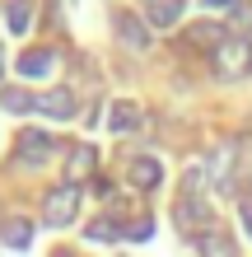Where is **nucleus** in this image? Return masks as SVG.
<instances>
[{
    "instance_id": "nucleus-18",
    "label": "nucleus",
    "mask_w": 252,
    "mask_h": 257,
    "mask_svg": "<svg viewBox=\"0 0 252 257\" xmlns=\"http://www.w3.org/2000/svg\"><path fill=\"white\" fill-rule=\"evenodd\" d=\"M0 108L5 112H28L33 108V94L28 89H0Z\"/></svg>"
},
{
    "instance_id": "nucleus-17",
    "label": "nucleus",
    "mask_w": 252,
    "mask_h": 257,
    "mask_svg": "<svg viewBox=\"0 0 252 257\" xmlns=\"http://www.w3.org/2000/svg\"><path fill=\"white\" fill-rule=\"evenodd\" d=\"M28 24H33V5L28 0H10L5 5V28L10 33H28Z\"/></svg>"
},
{
    "instance_id": "nucleus-3",
    "label": "nucleus",
    "mask_w": 252,
    "mask_h": 257,
    "mask_svg": "<svg viewBox=\"0 0 252 257\" xmlns=\"http://www.w3.org/2000/svg\"><path fill=\"white\" fill-rule=\"evenodd\" d=\"M201 169H205V183H210L219 196H233V192H238V155H233V145H219Z\"/></svg>"
},
{
    "instance_id": "nucleus-14",
    "label": "nucleus",
    "mask_w": 252,
    "mask_h": 257,
    "mask_svg": "<svg viewBox=\"0 0 252 257\" xmlns=\"http://www.w3.org/2000/svg\"><path fill=\"white\" fill-rule=\"evenodd\" d=\"M108 126H112V131H136V126H140V103L117 98L112 108H108Z\"/></svg>"
},
{
    "instance_id": "nucleus-13",
    "label": "nucleus",
    "mask_w": 252,
    "mask_h": 257,
    "mask_svg": "<svg viewBox=\"0 0 252 257\" xmlns=\"http://www.w3.org/2000/svg\"><path fill=\"white\" fill-rule=\"evenodd\" d=\"M0 243H5V248H14V252H24L28 243H33V220H28V215L5 220V224H0Z\"/></svg>"
},
{
    "instance_id": "nucleus-4",
    "label": "nucleus",
    "mask_w": 252,
    "mask_h": 257,
    "mask_svg": "<svg viewBox=\"0 0 252 257\" xmlns=\"http://www.w3.org/2000/svg\"><path fill=\"white\" fill-rule=\"evenodd\" d=\"M80 215V187H52L47 196H42V220L52 224V229H66V224H75Z\"/></svg>"
},
{
    "instance_id": "nucleus-8",
    "label": "nucleus",
    "mask_w": 252,
    "mask_h": 257,
    "mask_svg": "<svg viewBox=\"0 0 252 257\" xmlns=\"http://www.w3.org/2000/svg\"><path fill=\"white\" fill-rule=\"evenodd\" d=\"M52 150H56V136H47V131H24L19 136V164H28V169L47 164Z\"/></svg>"
},
{
    "instance_id": "nucleus-23",
    "label": "nucleus",
    "mask_w": 252,
    "mask_h": 257,
    "mask_svg": "<svg viewBox=\"0 0 252 257\" xmlns=\"http://www.w3.org/2000/svg\"><path fill=\"white\" fill-rule=\"evenodd\" d=\"M0 75H5V47H0Z\"/></svg>"
},
{
    "instance_id": "nucleus-11",
    "label": "nucleus",
    "mask_w": 252,
    "mask_h": 257,
    "mask_svg": "<svg viewBox=\"0 0 252 257\" xmlns=\"http://www.w3.org/2000/svg\"><path fill=\"white\" fill-rule=\"evenodd\" d=\"M182 10H187V0H150L145 5V24L150 28H177L182 24Z\"/></svg>"
},
{
    "instance_id": "nucleus-15",
    "label": "nucleus",
    "mask_w": 252,
    "mask_h": 257,
    "mask_svg": "<svg viewBox=\"0 0 252 257\" xmlns=\"http://www.w3.org/2000/svg\"><path fill=\"white\" fill-rule=\"evenodd\" d=\"M94 243H117V238H126V224L117 220V215H98V220H89V229H84Z\"/></svg>"
},
{
    "instance_id": "nucleus-6",
    "label": "nucleus",
    "mask_w": 252,
    "mask_h": 257,
    "mask_svg": "<svg viewBox=\"0 0 252 257\" xmlns=\"http://www.w3.org/2000/svg\"><path fill=\"white\" fill-rule=\"evenodd\" d=\"M126 178H131L136 192H154L159 183H164V164H159L154 155H136V159H126Z\"/></svg>"
},
{
    "instance_id": "nucleus-5",
    "label": "nucleus",
    "mask_w": 252,
    "mask_h": 257,
    "mask_svg": "<svg viewBox=\"0 0 252 257\" xmlns=\"http://www.w3.org/2000/svg\"><path fill=\"white\" fill-rule=\"evenodd\" d=\"M112 33H117V42L131 47V52H150V24H145L140 14L117 10V14H112Z\"/></svg>"
},
{
    "instance_id": "nucleus-16",
    "label": "nucleus",
    "mask_w": 252,
    "mask_h": 257,
    "mask_svg": "<svg viewBox=\"0 0 252 257\" xmlns=\"http://www.w3.org/2000/svg\"><path fill=\"white\" fill-rule=\"evenodd\" d=\"M52 66H56V52L52 47H33V52L19 56V75H33V80H38V75H47Z\"/></svg>"
},
{
    "instance_id": "nucleus-21",
    "label": "nucleus",
    "mask_w": 252,
    "mask_h": 257,
    "mask_svg": "<svg viewBox=\"0 0 252 257\" xmlns=\"http://www.w3.org/2000/svg\"><path fill=\"white\" fill-rule=\"evenodd\" d=\"M238 210H243V229H247V238H252V196H247V201H243Z\"/></svg>"
},
{
    "instance_id": "nucleus-1",
    "label": "nucleus",
    "mask_w": 252,
    "mask_h": 257,
    "mask_svg": "<svg viewBox=\"0 0 252 257\" xmlns=\"http://www.w3.org/2000/svg\"><path fill=\"white\" fill-rule=\"evenodd\" d=\"M173 224L182 234H191V238H201L215 224L210 196H205V169H187L182 173V196H177V206H173Z\"/></svg>"
},
{
    "instance_id": "nucleus-22",
    "label": "nucleus",
    "mask_w": 252,
    "mask_h": 257,
    "mask_svg": "<svg viewBox=\"0 0 252 257\" xmlns=\"http://www.w3.org/2000/svg\"><path fill=\"white\" fill-rule=\"evenodd\" d=\"M205 5H210V10H238L243 0H205Z\"/></svg>"
},
{
    "instance_id": "nucleus-12",
    "label": "nucleus",
    "mask_w": 252,
    "mask_h": 257,
    "mask_svg": "<svg viewBox=\"0 0 252 257\" xmlns=\"http://www.w3.org/2000/svg\"><path fill=\"white\" fill-rule=\"evenodd\" d=\"M182 42H187V47H205V52H215L219 42H229V33H224V24H210V19H205V24H191L187 33H182Z\"/></svg>"
},
{
    "instance_id": "nucleus-10",
    "label": "nucleus",
    "mask_w": 252,
    "mask_h": 257,
    "mask_svg": "<svg viewBox=\"0 0 252 257\" xmlns=\"http://www.w3.org/2000/svg\"><path fill=\"white\" fill-rule=\"evenodd\" d=\"M201 257H238V243H233V234L224 229V224H210L201 238H196Z\"/></svg>"
},
{
    "instance_id": "nucleus-2",
    "label": "nucleus",
    "mask_w": 252,
    "mask_h": 257,
    "mask_svg": "<svg viewBox=\"0 0 252 257\" xmlns=\"http://www.w3.org/2000/svg\"><path fill=\"white\" fill-rule=\"evenodd\" d=\"M210 66H215V75H219L224 84H243L247 75H252V42H247V38L219 42V47L210 52Z\"/></svg>"
},
{
    "instance_id": "nucleus-7",
    "label": "nucleus",
    "mask_w": 252,
    "mask_h": 257,
    "mask_svg": "<svg viewBox=\"0 0 252 257\" xmlns=\"http://www.w3.org/2000/svg\"><path fill=\"white\" fill-rule=\"evenodd\" d=\"M33 108H38L42 117H52V122H70L80 103H75V94H70V89H47V94L33 98Z\"/></svg>"
},
{
    "instance_id": "nucleus-19",
    "label": "nucleus",
    "mask_w": 252,
    "mask_h": 257,
    "mask_svg": "<svg viewBox=\"0 0 252 257\" xmlns=\"http://www.w3.org/2000/svg\"><path fill=\"white\" fill-rule=\"evenodd\" d=\"M126 238H136V243H145V238H154V220H150V215H140V220H136V224L126 229Z\"/></svg>"
},
{
    "instance_id": "nucleus-20",
    "label": "nucleus",
    "mask_w": 252,
    "mask_h": 257,
    "mask_svg": "<svg viewBox=\"0 0 252 257\" xmlns=\"http://www.w3.org/2000/svg\"><path fill=\"white\" fill-rule=\"evenodd\" d=\"M233 24H238V28H252V5H238V14H233Z\"/></svg>"
},
{
    "instance_id": "nucleus-9",
    "label": "nucleus",
    "mask_w": 252,
    "mask_h": 257,
    "mask_svg": "<svg viewBox=\"0 0 252 257\" xmlns=\"http://www.w3.org/2000/svg\"><path fill=\"white\" fill-rule=\"evenodd\" d=\"M98 169V155H94V145H70V159H66V187H80L89 183Z\"/></svg>"
}]
</instances>
